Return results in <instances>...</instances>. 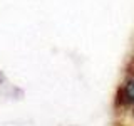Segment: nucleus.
<instances>
[{
    "label": "nucleus",
    "mask_w": 134,
    "mask_h": 126,
    "mask_svg": "<svg viewBox=\"0 0 134 126\" xmlns=\"http://www.w3.org/2000/svg\"><path fill=\"white\" fill-rule=\"evenodd\" d=\"M121 96H122L121 99H124L126 103L134 104V79H129V81L122 86V89H121Z\"/></svg>",
    "instance_id": "nucleus-1"
}]
</instances>
